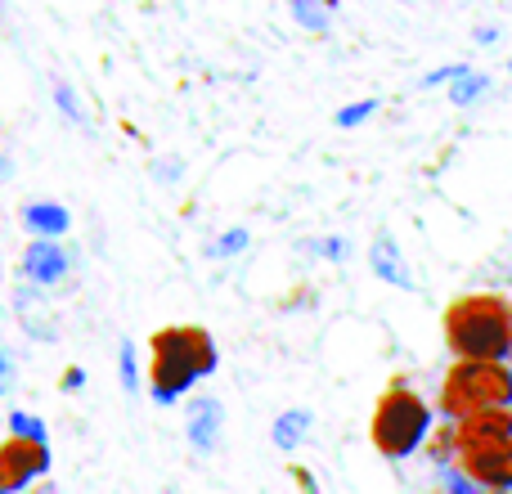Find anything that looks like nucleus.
<instances>
[{
  "label": "nucleus",
  "instance_id": "obj_1",
  "mask_svg": "<svg viewBox=\"0 0 512 494\" xmlns=\"http://www.w3.org/2000/svg\"><path fill=\"white\" fill-rule=\"evenodd\" d=\"M445 342L459 364H499L512 346V310L490 292L459 297L445 310Z\"/></svg>",
  "mask_w": 512,
  "mask_h": 494
},
{
  "label": "nucleus",
  "instance_id": "obj_2",
  "mask_svg": "<svg viewBox=\"0 0 512 494\" xmlns=\"http://www.w3.org/2000/svg\"><path fill=\"white\" fill-rule=\"evenodd\" d=\"M216 369V346L212 337L203 333V328H162V333H153L149 342V387H153V400L158 405H171V400H180L189 387H194V378H203V373Z\"/></svg>",
  "mask_w": 512,
  "mask_h": 494
},
{
  "label": "nucleus",
  "instance_id": "obj_3",
  "mask_svg": "<svg viewBox=\"0 0 512 494\" xmlns=\"http://www.w3.org/2000/svg\"><path fill=\"white\" fill-rule=\"evenodd\" d=\"M454 468L477 486L512 490V418L504 409L463 418L454 427Z\"/></svg>",
  "mask_w": 512,
  "mask_h": 494
},
{
  "label": "nucleus",
  "instance_id": "obj_4",
  "mask_svg": "<svg viewBox=\"0 0 512 494\" xmlns=\"http://www.w3.org/2000/svg\"><path fill=\"white\" fill-rule=\"evenodd\" d=\"M512 405V373L504 364H454L441 382V409L450 418H477Z\"/></svg>",
  "mask_w": 512,
  "mask_h": 494
},
{
  "label": "nucleus",
  "instance_id": "obj_5",
  "mask_svg": "<svg viewBox=\"0 0 512 494\" xmlns=\"http://www.w3.org/2000/svg\"><path fill=\"white\" fill-rule=\"evenodd\" d=\"M427 427H432L427 400L414 396L409 387H391L378 400V414H373V445H378L382 459H405L423 445Z\"/></svg>",
  "mask_w": 512,
  "mask_h": 494
},
{
  "label": "nucleus",
  "instance_id": "obj_6",
  "mask_svg": "<svg viewBox=\"0 0 512 494\" xmlns=\"http://www.w3.org/2000/svg\"><path fill=\"white\" fill-rule=\"evenodd\" d=\"M50 468V450L45 441H27V436H9L5 450H0V486L5 494H18L27 481H36Z\"/></svg>",
  "mask_w": 512,
  "mask_h": 494
},
{
  "label": "nucleus",
  "instance_id": "obj_7",
  "mask_svg": "<svg viewBox=\"0 0 512 494\" xmlns=\"http://www.w3.org/2000/svg\"><path fill=\"white\" fill-rule=\"evenodd\" d=\"M23 265L36 283H59L63 274H68V252H63L59 243H32Z\"/></svg>",
  "mask_w": 512,
  "mask_h": 494
},
{
  "label": "nucleus",
  "instance_id": "obj_8",
  "mask_svg": "<svg viewBox=\"0 0 512 494\" xmlns=\"http://www.w3.org/2000/svg\"><path fill=\"white\" fill-rule=\"evenodd\" d=\"M221 432V405L216 400H189V441L194 450H212Z\"/></svg>",
  "mask_w": 512,
  "mask_h": 494
},
{
  "label": "nucleus",
  "instance_id": "obj_9",
  "mask_svg": "<svg viewBox=\"0 0 512 494\" xmlns=\"http://www.w3.org/2000/svg\"><path fill=\"white\" fill-rule=\"evenodd\" d=\"M369 261H373V270H378V279L396 283V288H414V274H409L405 256H400V247L391 243V239H378V243H373Z\"/></svg>",
  "mask_w": 512,
  "mask_h": 494
},
{
  "label": "nucleus",
  "instance_id": "obj_10",
  "mask_svg": "<svg viewBox=\"0 0 512 494\" xmlns=\"http://www.w3.org/2000/svg\"><path fill=\"white\" fill-rule=\"evenodd\" d=\"M306 427H310L306 409H292V414L274 418V445H279V450H292V445H301V441H306Z\"/></svg>",
  "mask_w": 512,
  "mask_h": 494
},
{
  "label": "nucleus",
  "instance_id": "obj_11",
  "mask_svg": "<svg viewBox=\"0 0 512 494\" xmlns=\"http://www.w3.org/2000/svg\"><path fill=\"white\" fill-rule=\"evenodd\" d=\"M27 225H32L36 234H63L68 230V212H63L59 203H32L27 207Z\"/></svg>",
  "mask_w": 512,
  "mask_h": 494
},
{
  "label": "nucleus",
  "instance_id": "obj_12",
  "mask_svg": "<svg viewBox=\"0 0 512 494\" xmlns=\"http://www.w3.org/2000/svg\"><path fill=\"white\" fill-rule=\"evenodd\" d=\"M9 436H27V441H45V427L41 418H27V414H9Z\"/></svg>",
  "mask_w": 512,
  "mask_h": 494
},
{
  "label": "nucleus",
  "instance_id": "obj_13",
  "mask_svg": "<svg viewBox=\"0 0 512 494\" xmlns=\"http://www.w3.org/2000/svg\"><path fill=\"white\" fill-rule=\"evenodd\" d=\"M481 90H486V77H468V72H463V77L450 86V99H454V104H472Z\"/></svg>",
  "mask_w": 512,
  "mask_h": 494
},
{
  "label": "nucleus",
  "instance_id": "obj_14",
  "mask_svg": "<svg viewBox=\"0 0 512 494\" xmlns=\"http://www.w3.org/2000/svg\"><path fill=\"white\" fill-rule=\"evenodd\" d=\"M445 486H450V494H481V490H477V481H468L459 468L445 472Z\"/></svg>",
  "mask_w": 512,
  "mask_h": 494
},
{
  "label": "nucleus",
  "instance_id": "obj_15",
  "mask_svg": "<svg viewBox=\"0 0 512 494\" xmlns=\"http://www.w3.org/2000/svg\"><path fill=\"white\" fill-rule=\"evenodd\" d=\"M369 113H373V99H364V104H351L346 113H337V126H355V122H364Z\"/></svg>",
  "mask_w": 512,
  "mask_h": 494
},
{
  "label": "nucleus",
  "instance_id": "obj_16",
  "mask_svg": "<svg viewBox=\"0 0 512 494\" xmlns=\"http://www.w3.org/2000/svg\"><path fill=\"white\" fill-rule=\"evenodd\" d=\"M243 243H248V234H243V230H230L221 243H216V256H234Z\"/></svg>",
  "mask_w": 512,
  "mask_h": 494
},
{
  "label": "nucleus",
  "instance_id": "obj_17",
  "mask_svg": "<svg viewBox=\"0 0 512 494\" xmlns=\"http://www.w3.org/2000/svg\"><path fill=\"white\" fill-rule=\"evenodd\" d=\"M292 14L301 18V23H310V27H324L328 23V9H310V5H297Z\"/></svg>",
  "mask_w": 512,
  "mask_h": 494
},
{
  "label": "nucleus",
  "instance_id": "obj_18",
  "mask_svg": "<svg viewBox=\"0 0 512 494\" xmlns=\"http://www.w3.org/2000/svg\"><path fill=\"white\" fill-rule=\"evenodd\" d=\"M122 382H126V391H135V351L131 346H122Z\"/></svg>",
  "mask_w": 512,
  "mask_h": 494
},
{
  "label": "nucleus",
  "instance_id": "obj_19",
  "mask_svg": "<svg viewBox=\"0 0 512 494\" xmlns=\"http://www.w3.org/2000/svg\"><path fill=\"white\" fill-rule=\"evenodd\" d=\"M59 104H63V113H77V99L68 95V86H59Z\"/></svg>",
  "mask_w": 512,
  "mask_h": 494
}]
</instances>
